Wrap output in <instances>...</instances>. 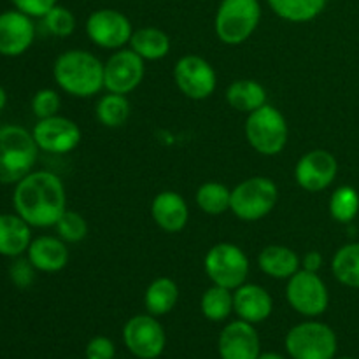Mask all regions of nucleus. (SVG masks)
I'll return each mask as SVG.
<instances>
[{"label": "nucleus", "instance_id": "obj_1", "mask_svg": "<svg viewBox=\"0 0 359 359\" xmlns=\"http://www.w3.org/2000/svg\"><path fill=\"white\" fill-rule=\"evenodd\" d=\"M13 205L32 228H51L67 210L65 186L53 172L32 170L16 182Z\"/></svg>", "mask_w": 359, "mask_h": 359}, {"label": "nucleus", "instance_id": "obj_2", "mask_svg": "<svg viewBox=\"0 0 359 359\" xmlns=\"http://www.w3.org/2000/svg\"><path fill=\"white\" fill-rule=\"evenodd\" d=\"M53 77L70 97L91 98L104 90V63L86 49H69L55 60Z\"/></svg>", "mask_w": 359, "mask_h": 359}, {"label": "nucleus", "instance_id": "obj_3", "mask_svg": "<svg viewBox=\"0 0 359 359\" xmlns=\"http://www.w3.org/2000/svg\"><path fill=\"white\" fill-rule=\"evenodd\" d=\"M39 146L23 126H0V184H16L34 168Z\"/></svg>", "mask_w": 359, "mask_h": 359}, {"label": "nucleus", "instance_id": "obj_4", "mask_svg": "<svg viewBox=\"0 0 359 359\" xmlns=\"http://www.w3.org/2000/svg\"><path fill=\"white\" fill-rule=\"evenodd\" d=\"M245 140L263 156H277L286 147L290 139V126L277 107L266 102L263 107L248 114L244 125Z\"/></svg>", "mask_w": 359, "mask_h": 359}, {"label": "nucleus", "instance_id": "obj_5", "mask_svg": "<svg viewBox=\"0 0 359 359\" xmlns=\"http://www.w3.org/2000/svg\"><path fill=\"white\" fill-rule=\"evenodd\" d=\"M259 21V0H221L214 18V32L223 44L241 46L251 39Z\"/></svg>", "mask_w": 359, "mask_h": 359}, {"label": "nucleus", "instance_id": "obj_6", "mask_svg": "<svg viewBox=\"0 0 359 359\" xmlns=\"http://www.w3.org/2000/svg\"><path fill=\"white\" fill-rule=\"evenodd\" d=\"M279 202V188L270 177L256 175L238 182L231 189L230 212L244 223L263 219L276 209Z\"/></svg>", "mask_w": 359, "mask_h": 359}, {"label": "nucleus", "instance_id": "obj_7", "mask_svg": "<svg viewBox=\"0 0 359 359\" xmlns=\"http://www.w3.org/2000/svg\"><path fill=\"white\" fill-rule=\"evenodd\" d=\"M284 347L291 359H335L339 340L326 323L304 321L287 332Z\"/></svg>", "mask_w": 359, "mask_h": 359}, {"label": "nucleus", "instance_id": "obj_8", "mask_svg": "<svg viewBox=\"0 0 359 359\" xmlns=\"http://www.w3.org/2000/svg\"><path fill=\"white\" fill-rule=\"evenodd\" d=\"M203 270L210 283L235 291L248 280L251 263L248 255L231 242H219L207 251Z\"/></svg>", "mask_w": 359, "mask_h": 359}, {"label": "nucleus", "instance_id": "obj_9", "mask_svg": "<svg viewBox=\"0 0 359 359\" xmlns=\"http://www.w3.org/2000/svg\"><path fill=\"white\" fill-rule=\"evenodd\" d=\"M286 300L304 318H319L328 311L330 291L319 273L300 269L287 279Z\"/></svg>", "mask_w": 359, "mask_h": 359}, {"label": "nucleus", "instance_id": "obj_10", "mask_svg": "<svg viewBox=\"0 0 359 359\" xmlns=\"http://www.w3.org/2000/svg\"><path fill=\"white\" fill-rule=\"evenodd\" d=\"M174 83L189 100H207L217 88V74L205 58L186 55L175 62Z\"/></svg>", "mask_w": 359, "mask_h": 359}, {"label": "nucleus", "instance_id": "obj_11", "mask_svg": "<svg viewBox=\"0 0 359 359\" xmlns=\"http://www.w3.org/2000/svg\"><path fill=\"white\" fill-rule=\"evenodd\" d=\"M123 342L135 358L158 359L167 347V333L154 316L139 314L123 326Z\"/></svg>", "mask_w": 359, "mask_h": 359}, {"label": "nucleus", "instance_id": "obj_12", "mask_svg": "<svg viewBox=\"0 0 359 359\" xmlns=\"http://www.w3.org/2000/svg\"><path fill=\"white\" fill-rule=\"evenodd\" d=\"M88 39L107 51H118L126 48L132 39L133 27L128 16L118 9H98L88 16L84 25Z\"/></svg>", "mask_w": 359, "mask_h": 359}, {"label": "nucleus", "instance_id": "obj_13", "mask_svg": "<svg viewBox=\"0 0 359 359\" xmlns=\"http://www.w3.org/2000/svg\"><path fill=\"white\" fill-rule=\"evenodd\" d=\"M144 60L133 49L123 48L112 51L104 63V90L118 95H128L140 86L146 74Z\"/></svg>", "mask_w": 359, "mask_h": 359}, {"label": "nucleus", "instance_id": "obj_14", "mask_svg": "<svg viewBox=\"0 0 359 359\" xmlns=\"http://www.w3.org/2000/svg\"><path fill=\"white\" fill-rule=\"evenodd\" d=\"M35 144L39 149L51 154L72 153L83 140V132L79 125L65 116H51L39 119L32 130Z\"/></svg>", "mask_w": 359, "mask_h": 359}, {"label": "nucleus", "instance_id": "obj_15", "mask_svg": "<svg viewBox=\"0 0 359 359\" xmlns=\"http://www.w3.org/2000/svg\"><path fill=\"white\" fill-rule=\"evenodd\" d=\"M339 161L330 151L312 149L294 165V181L304 191L321 193L335 182Z\"/></svg>", "mask_w": 359, "mask_h": 359}, {"label": "nucleus", "instance_id": "obj_16", "mask_svg": "<svg viewBox=\"0 0 359 359\" xmlns=\"http://www.w3.org/2000/svg\"><path fill=\"white\" fill-rule=\"evenodd\" d=\"M217 353L221 359H258L262 354V340L255 325L242 319L228 323L219 333Z\"/></svg>", "mask_w": 359, "mask_h": 359}, {"label": "nucleus", "instance_id": "obj_17", "mask_svg": "<svg viewBox=\"0 0 359 359\" xmlns=\"http://www.w3.org/2000/svg\"><path fill=\"white\" fill-rule=\"evenodd\" d=\"M35 25L21 11H6L0 14V55L16 58L25 55L34 44Z\"/></svg>", "mask_w": 359, "mask_h": 359}, {"label": "nucleus", "instance_id": "obj_18", "mask_svg": "<svg viewBox=\"0 0 359 359\" xmlns=\"http://www.w3.org/2000/svg\"><path fill=\"white\" fill-rule=\"evenodd\" d=\"M233 312L242 321L259 325L272 316V294L259 284L244 283L233 291Z\"/></svg>", "mask_w": 359, "mask_h": 359}, {"label": "nucleus", "instance_id": "obj_19", "mask_svg": "<svg viewBox=\"0 0 359 359\" xmlns=\"http://www.w3.org/2000/svg\"><path fill=\"white\" fill-rule=\"evenodd\" d=\"M151 216L158 228L167 233H179L189 221V207L177 191L165 189L151 202Z\"/></svg>", "mask_w": 359, "mask_h": 359}, {"label": "nucleus", "instance_id": "obj_20", "mask_svg": "<svg viewBox=\"0 0 359 359\" xmlns=\"http://www.w3.org/2000/svg\"><path fill=\"white\" fill-rule=\"evenodd\" d=\"M27 258L37 272L56 273L62 272L69 265L70 252L67 242L53 235H41L32 238L30 248L27 251Z\"/></svg>", "mask_w": 359, "mask_h": 359}, {"label": "nucleus", "instance_id": "obj_21", "mask_svg": "<svg viewBox=\"0 0 359 359\" xmlns=\"http://www.w3.org/2000/svg\"><path fill=\"white\" fill-rule=\"evenodd\" d=\"M32 242V226L18 214H0V256L20 258Z\"/></svg>", "mask_w": 359, "mask_h": 359}, {"label": "nucleus", "instance_id": "obj_22", "mask_svg": "<svg viewBox=\"0 0 359 359\" xmlns=\"http://www.w3.org/2000/svg\"><path fill=\"white\" fill-rule=\"evenodd\" d=\"M258 266L265 276L277 280H287L302 269V259L287 245L272 244L258 255Z\"/></svg>", "mask_w": 359, "mask_h": 359}, {"label": "nucleus", "instance_id": "obj_23", "mask_svg": "<svg viewBox=\"0 0 359 359\" xmlns=\"http://www.w3.org/2000/svg\"><path fill=\"white\" fill-rule=\"evenodd\" d=\"M179 297H181V291H179L177 283L174 279L156 277L144 293V307H146L147 314L161 318V316H167L174 311Z\"/></svg>", "mask_w": 359, "mask_h": 359}, {"label": "nucleus", "instance_id": "obj_24", "mask_svg": "<svg viewBox=\"0 0 359 359\" xmlns=\"http://www.w3.org/2000/svg\"><path fill=\"white\" fill-rule=\"evenodd\" d=\"M128 46L144 62H158L170 53V37L156 27H144L133 30Z\"/></svg>", "mask_w": 359, "mask_h": 359}, {"label": "nucleus", "instance_id": "obj_25", "mask_svg": "<svg viewBox=\"0 0 359 359\" xmlns=\"http://www.w3.org/2000/svg\"><path fill=\"white\" fill-rule=\"evenodd\" d=\"M228 105L238 112L251 114L256 109L263 107L266 104V90L259 81L255 79H238L233 81L226 88Z\"/></svg>", "mask_w": 359, "mask_h": 359}, {"label": "nucleus", "instance_id": "obj_26", "mask_svg": "<svg viewBox=\"0 0 359 359\" xmlns=\"http://www.w3.org/2000/svg\"><path fill=\"white\" fill-rule=\"evenodd\" d=\"M276 16L290 23H309L328 6V0H266Z\"/></svg>", "mask_w": 359, "mask_h": 359}, {"label": "nucleus", "instance_id": "obj_27", "mask_svg": "<svg viewBox=\"0 0 359 359\" xmlns=\"http://www.w3.org/2000/svg\"><path fill=\"white\" fill-rule=\"evenodd\" d=\"M332 273L344 286L359 290V242L337 249L332 258Z\"/></svg>", "mask_w": 359, "mask_h": 359}, {"label": "nucleus", "instance_id": "obj_28", "mask_svg": "<svg viewBox=\"0 0 359 359\" xmlns=\"http://www.w3.org/2000/svg\"><path fill=\"white\" fill-rule=\"evenodd\" d=\"M130 112H132V105L126 95L111 93V91H107V95H102L95 105V116L105 128H121L128 121Z\"/></svg>", "mask_w": 359, "mask_h": 359}, {"label": "nucleus", "instance_id": "obj_29", "mask_svg": "<svg viewBox=\"0 0 359 359\" xmlns=\"http://www.w3.org/2000/svg\"><path fill=\"white\" fill-rule=\"evenodd\" d=\"M200 311L212 323L226 321L233 314V291L212 284L200 298Z\"/></svg>", "mask_w": 359, "mask_h": 359}, {"label": "nucleus", "instance_id": "obj_30", "mask_svg": "<svg viewBox=\"0 0 359 359\" xmlns=\"http://www.w3.org/2000/svg\"><path fill=\"white\" fill-rule=\"evenodd\" d=\"M196 205L203 214L209 216H221V214L230 210L231 203V189L224 186L223 182L209 181L203 182L198 189H196Z\"/></svg>", "mask_w": 359, "mask_h": 359}, {"label": "nucleus", "instance_id": "obj_31", "mask_svg": "<svg viewBox=\"0 0 359 359\" xmlns=\"http://www.w3.org/2000/svg\"><path fill=\"white\" fill-rule=\"evenodd\" d=\"M330 216L340 224H351L359 214V191L353 186H339L328 202Z\"/></svg>", "mask_w": 359, "mask_h": 359}, {"label": "nucleus", "instance_id": "obj_32", "mask_svg": "<svg viewBox=\"0 0 359 359\" xmlns=\"http://www.w3.org/2000/svg\"><path fill=\"white\" fill-rule=\"evenodd\" d=\"M55 228L58 237L65 241L67 244H77V242L84 241L88 235L86 219L76 210L67 209L58 219V223L55 224Z\"/></svg>", "mask_w": 359, "mask_h": 359}, {"label": "nucleus", "instance_id": "obj_33", "mask_svg": "<svg viewBox=\"0 0 359 359\" xmlns=\"http://www.w3.org/2000/svg\"><path fill=\"white\" fill-rule=\"evenodd\" d=\"M44 28L49 32L51 35L60 39H65L69 35L74 34L76 30V16H74L72 11H69L67 7L63 6H55L44 18Z\"/></svg>", "mask_w": 359, "mask_h": 359}, {"label": "nucleus", "instance_id": "obj_34", "mask_svg": "<svg viewBox=\"0 0 359 359\" xmlns=\"http://www.w3.org/2000/svg\"><path fill=\"white\" fill-rule=\"evenodd\" d=\"M60 107H62V100H60L58 91L51 90V88H42L32 98V112H34L37 119L56 116Z\"/></svg>", "mask_w": 359, "mask_h": 359}, {"label": "nucleus", "instance_id": "obj_35", "mask_svg": "<svg viewBox=\"0 0 359 359\" xmlns=\"http://www.w3.org/2000/svg\"><path fill=\"white\" fill-rule=\"evenodd\" d=\"M35 266L32 265L28 258H14V263L9 269V277L13 284L20 290H28L35 280Z\"/></svg>", "mask_w": 359, "mask_h": 359}, {"label": "nucleus", "instance_id": "obj_36", "mask_svg": "<svg viewBox=\"0 0 359 359\" xmlns=\"http://www.w3.org/2000/svg\"><path fill=\"white\" fill-rule=\"evenodd\" d=\"M86 359H114L116 346L109 337L97 335L86 344Z\"/></svg>", "mask_w": 359, "mask_h": 359}, {"label": "nucleus", "instance_id": "obj_37", "mask_svg": "<svg viewBox=\"0 0 359 359\" xmlns=\"http://www.w3.org/2000/svg\"><path fill=\"white\" fill-rule=\"evenodd\" d=\"M13 4L30 18H44L53 7L58 6V0H13Z\"/></svg>", "mask_w": 359, "mask_h": 359}, {"label": "nucleus", "instance_id": "obj_38", "mask_svg": "<svg viewBox=\"0 0 359 359\" xmlns=\"http://www.w3.org/2000/svg\"><path fill=\"white\" fill-rule=\"evenodd\" d=\"M302 269L307 270V272H316L319 273V270L323 269V255L319 251H309L307 255L302 258Z\"/></svg>", "mask_w": 359, "mask_h": 359}, {"label": "nucleus", "instance_id": "obj_39", "mask_svg": "<svg viewBox=\"0 0 359 359\" xmlns=\"http://www.w3.org/2000/svg\"><path fill=\"white\" fill-rule=\"evenodd\" d=\"M258 359H287V358H284L283 354L279 353H273V351H266V353L259 354Z\"/></svg>", "mask_w": 359, "mask_h": 359}, {"label": "nucleus", "instance_id": "obj_40", "mask_svg": "<svg viewBox=\"0 0 359 359\" xmlns=\"http://www.w3.org/2000/svg\"><path fill=\"white\" fill-rule=\"evenodd\" d=\"M6 104H7V93H6V90H4V88L0 86V111H2V109L6 107Z\"/></svg>", "mask_w": 359, "mask_h": 359}, {"label": "nucleus", "instance_id": "obj_41", "mask_svg": "<svg viewBox=\"0 0 359 359\" xmlns=\"http://www.w3.org/2000/svg\"><path fill=\"white\" fill-rule=\"evenodd\" d=\"M335 359H354V358H351V356H340V358H335Z\"/></svg>", "mask_w": 359, "mask_h": 359}]
</instances>
